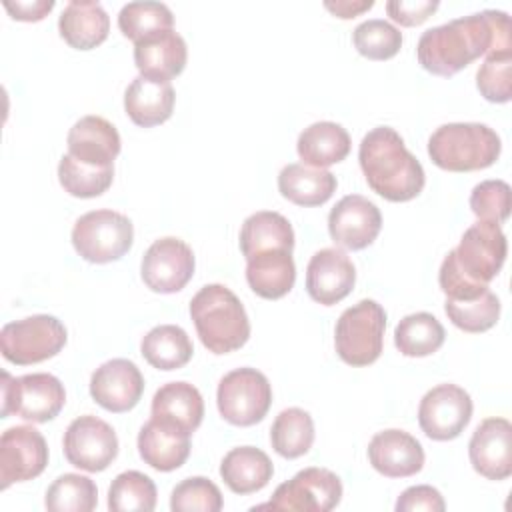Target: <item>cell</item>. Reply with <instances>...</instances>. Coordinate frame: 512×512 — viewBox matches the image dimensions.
Wrapping results in <instances>:
<instances>
[{"instance_id":"34","label":"cell","mask_w":512,"mask_h":512,"mask_svg":"<svg viewBox=\"0 0 512 512\" xmlns=\"http://www.w3.org/2000/svg\"><path fill=\"white\" fill-rule=\"evenodd\" d=\"M272 448L284 458H300L314 444L312 416L302 408L282 410L270 428Z\"/></svg>"},{"instance_id":"17","label":"cell","mask_w":512,"mask_h":512,"mask_svg":"<svg viewBox=\"0 0 512 512\" xmlns=\"http://www.w3.org/2000/svg\"><path fill=\"white\" fill-rule=\"evenodd\" d=\"M144 392L140 368L126 358H112L98 366L90 378V396L104 410L120 414L132 410Z\"/></svg>"},{"instance_id":"1","label":"cell","mask_w":512,"mask_h":512,"mask_svg":"<svg viewBox=\"0 0 512 512\" xmlns=\"http://www.w3.org/2000/svg\"><path fill=\"white\" fill-rule=\"evenodd\" d=\"M500 50H512L510 18L502 10H484L422 32L416 56L426 72L454 76L476 58Z\"/></svg>"},{"instance_id":"3","label":"cell","mask_w":512,"mask_h":512,"mask_svg":"<svg viewBox=\"0 0 512 512\" xmlns=\"http://www.w3.org/2000/svg\"><path fill=\"white\" fill-rule=\"evenodd\" d=\"M358 160L368 186L384 200L408 202L424 188L422 164L390 126H376L362 138Z\"/></svg>"},{"instance_id":"18","label":"cell","mask_w":512,"mask_h":512,"mask_svg":"<svg viewBox=\"0 0 512 512\" xmlns=\"http://www.w3.org/2000/svg\"><path fill=\"white\" fill-rule=\"evenodd\" d=\"M472 468L488 480H504L512 474V424L506 418H486L468 442Z\"/></svg>"},{"instance_id":"43","label":"cell","mask_w":512,"mask_h":512,"mask_svg":"<svg viewBox=\"0 0 512 512\" xmlns=\"http://www.w3.org/2000/svg\"><path fill=\"white\" fill-rule=\"evenodd\" d=\"M470 208L478 220L502 224L510 216V186L504 180H484L472 188Z\"/></svg>"},{"instance_id":"35","label":"cell","mask_w":512,"mask_h":512,"mask_svg":"<svg viewBox=\"0 0 512 512\" xmlns=\"http://www.w3.org/2000/svg\"><path fill=\"white\" fill-rule=\"evenodd\" d=\"M58 180L70 196L96 198L112 186L114 166H90L64 154L58 164Z\"/></svg>"},{"instance_id":"45","label":"cell","mask_w":512,"mask_h":512,"mask_svg":"<svg viewBox=\"0 0 512 512\" xmlns=\"http://www.w3.org/2000/svg\"><path fill=\"white\" fill-rule=\"evenodd\" d=\"M438 8L432 0H390L386 2L388 16L402 26H418L426 22Z\"/></svg>"},{"instance_id":"4","label":"cell","mask_w":512,"mask_h":512,"mask_svg":"<svg viewBox=\"0 0 512 512\" xmlns=\"http://www.w3.org/2000/svg\"><path fill=\"white\" fill-rule=\"evenodd\" d=\"M198 338L212 354H228L250 338V320L238 296L222 284L202 286L190 300Z\"/></svg>"},{"instance_id":"42","label":"cell","mask_w":512,"mask_h":512,"mask_svg":"<svg viewBox=\"0 0 512 512\" xmlns=\"http://www.w3.org/2000/svg\"><path fill=\"white\" fill-rule=\"evenodd\" d=\"M170 510L174 512H218L222 510L220 488L204 478L192 476L174 486L170 494Z\"/></svg>"},{"instance_id":"40","label":"cell","mask_w":512,"mask_h":512,"mask_svg":"<svg viewBox=\"0 0 512 512\" xmlns=\"http://www.w3.org/2000/svg\"><path fill=\"white\" fill-rule=\"evenodd\" d=\"M352 42L364 58L388 60L400 52L402 32L382 18H370L354 28Z\"/></svg>"},{"instance_id":"44","label":"cell","mask_w":512,"mask_h":512,"mask_svg":"<svg viewBox=\"0 0 512 512\" xmlns=\"http://www.w3.org/2000/svg\"><path fill=\"white\" fill-rule=\"evenodd\" d=\"M444 508H446V504H444L442 494L428 484L410 486L396 500V512H414V510L442 512Z\"/></svg>"},{"instance_id":"39","label":"cell","mask_w":512,"mask_h":512,"mask_svg":"<svg viewBox=\"0 0 512 512\" xmlns=\"http://www.w3.org/2000/svg\"><path fill=\"white\" fill-rule=\"evenodd\" d=\"M156 506V484L150 476L128 470L118 474L108 490V508L112 512H150Z\"/></svg>"},{"instance_id":"28","label":"cell","mask_w":512,"mask_h":512,"mask_svg":"<svg viewBox=\"0 0 512 512\" xmlns=\"http://www.w3.org/2000/svg\"><path fill=\"white\" fill-rule=\"evenodd\" d=\"M274 474L272 460L254 446L232 448L220 464V476L234 494H252L262 490Z\"/></svg>"},{"instance_id":"15","label":"cell","mask_w":512,"mask_h":512,"mask_svg":"<svg viewBox=\"0 0 512 512\" xmlns=\"http://www.w3.org/2000/svg\"><path fill=\"white\" fill-rule=\"evenodd\" d=\"M48 444L34 426H12L0 438V488L26 482L44 472Z\"/></svg>"},{"instance_id":"6","label":"cell","mask_w":512,"mask_h":512,"mask_svg":"<svg viewBox=\"0 0 512 512\" xmlns=\"http://www.w3.org/2000/svg\"><path fill=\"white\" fill-rule=\"evenodd\" d=\"M386 312L376 300H360L346 308L334 330V346L342 362L368 366L382 354Z\"/></svg>"},{"instance_id":"47","label":"cell","mask_w":512,"mask_h":512,"mask_svg":"<svg viewBox=\"0 0 512 512\" xmlns=\"http://www.w3.org/2000/svg\"><path fill=\"white\" fill-rule=\"evenodd\" d=\"M374 6V0H336V2H324V8L330 10L334 16L342 20H350L360 16L362 12L370 10Z\"/></svg>"},{"instance_id":"46","label":"cell","mask_w":512,"mask_h":512,"mask_svg":"<svg viewBox=\"0 0 512 512\" xmlns=\"http://www.w3.org/2000/svg\"><path fill=\"white\" fill-rule=\"evenodd\" d=\"M4 8L10 12V16L14 20H22V22H38L44 16L50 14V10L54 8V0H34V2H4Z\"/></svg>"},{"instance_id":"25","label":"cell","mask_w":512,"mask_h":512,"mask_svg":"<svg viewBox=\"0 0 512 512\" xmlns=\"http://www.w3.org/2000/svg\"><path fill=\"white\" fill-rule=\"evenodd\" d=\"M174 100L176 94L170 82L136 76L124 92V110L136 126L150 128L172 116Z\"/></svg>"},{"instance_id":"38","label":"cell","mask_w":512,"mask_h":512,"mask_svg":"<svg viewBox=\"0 0 512 512\" xmlns=\"http://www.w3.org/2000/svg\"><path fill=\"white\" fill-rule=\"evenodd\" d=\"M444 312L448 320L470 334L486 332L490 330L498 318H500V300L498 296L488 288L480 296L470 300H450L444 302Z\"/></svg>"},{"instance_id":"20","label":"cell","mask_w":512,"mask_h":512,"mask_svg":"<svg viewBox=\"0 0 512 512\" xmlns=\"http://www.w3.org/2000/svg\"><path fill=\"white\" fill-rule=\"evenodd\" d=\"M368 460L376 472L388 478L414 476L424 466V448L408 432L388 428L372 436L368 444Z\"/></svg>"},{"instance_id":"5","label":"cell","mask_w":512,"mask_h":512,"mask_svg":"<svg viewBox=\"0 0 512 512\" xmlns=\"http://www.w3.org/2000/svg\"><path fill=\"white\" fill-rule=\"evenodd\" d=\"M500 150V136L480 122L442 124L428 138L430 160L448 172L484 170L498 160Z\"/></svg>"},{"instance_id":"13","label":"cell","mask_w":512,"mask_h":512,"mask_svg":"<svg viewBox=\"0 0 512 512\" xmlns=\"http://www.w3.org/2000/svg\"><path fill=\"white\" fill-rule=\"evenodd\" d=\"M472 418V398L456 384H438L428 390L418 406L422 432L438 442L458 438Z\"/></svg>"},{"instance_id":"31","label":"cell","mask_w":512,"mask_h":512,"mask_svg":"<svg viewBox=\"0 0 512 512\" xmlns=\"http://www.w3.org/2000/svg\"><path fill=\"white\" fill-rule=\"evenodd\" d=\"M274 248H284L292 252L294 230L290 222L282 214L270 210H262L248 216L240 230V250L244 258L248 260L254 254Z\"/></svg>"},{"instance_id":"7","label":"cell","mask_w":512,"mask_h":512,"mask_svg":"<svg viewBox=\"0 0 512 512\" xmlns=\"http://www.w3.org/2000/svg\"><path fill=\"white\" fill-rule=\"evenodd\" d=\"M134 242V226L116 210H92L82 214L72 228V246L80 258L92 264L120 260Z\"/></svg>"},{"instance_id":"24","label":"cell","mask_w":512,"mask_h":512,"mask_svg":"<svg viewBox=\"0 0 512 512\" xmlns=\"http://www.w3.org/2000/svg\"><path fill=\"white\" fill-rule=\"evenodd\" d=\"M150 412V418L192 434L202 424L204 400L196 386L188 382H168L156 390Z\"/></svg>"},{"instance_id":"8","label":"cell","mask_w":512,"mask_h":512,"mask_svg":"<svg viewBox=\"0 0 512 512\" xmlns=\"http://www.w3.org/2000/svg\"><path fill=\"white\" fill-rule=\"evenodd\" d=\"M66 402L62 382L48 372L12 378L2 372V418L16 414L28 422L42 424L60 414Z\"/></svg>"},{"instance_id":"41","label":"cell","mask_w":512,"mask_h":512,"mask_svg":"<svg viewBox=\"0 0 512 512\" xmlns=\"http://www.w3.org/2000/svg\"><path fill=\"white\" fill-rule=\"evenodd\" d=\"M512 50L486 54L484 64L476 72V86L488 102L504 104L512 98Z\"/></svg>"},{"instance_id":"12","label":"cell","mask_w":512,"mask_h":512,"mask_svg":"<svg viewBox=\"0 0 512 512\" xmlns=\"http://www.w3.org/2000/svg\"><path fill=\"white\" fill-rule=\"evenodd\" d=\"M62 446L66 460L86 472H102L118 456L114 428L92 414L78 416L68 424Z\"/></svg>"},{"instance_id":"21","label":"cell","mask_w":512,"mask_h":512,"mask_svg":"<svg viewBox=\"0 0 512 512\" xmlns=\"http://www.w3.org/2000/svg\"><path fill=\"white\" fill-rule=\"evenodd\" d=\"M186 60V42L174 30L156 32L134 44V64L144 78L170 82L186 68Z\"/></svg>"},{"instance_id":"2","label":"cell","mask_w":512,"mask_h":512,"mask_svg":"<svg viewBox=\"0 0 512 512\" xmlns=\"http://www.w3.org/2000/svg\"><path fill=\"white\" fill-rule=\"evenodd\" d=\"M508 254L506 236L496 222L478 220L472 224L460 244L450 250L440 266L438 284L450 300H470L488 290Z\"/></svg>"},{"instance_id":"37","label":"cell","mask_w":512,"mask_h":512,"mask_svg":"<svg viewBox=\"0 0 512 512\" xmlns=\"http://www.w3.org/2000/svg\"><path fill=\"white\" fill-rule=\"evenodd\" d=\"M174 16L162 2H128L118 14L120 32L134 44L164 30H172Z\"/></svg>"},{"instance_id":"23","label":"cell","mask_w":512,"mask_h":512,"mask_svg":"<svg viewBox=\"0 0 512 512\" xmlns=\"http://www.w3.org/2000/svg\"><path fill=\"white\" fill-rule=\"evenodd\" d=\"M138 452L154 470L172 472L190 456V434L150 418L138 432Z\"/></svg>"},{"instance_id":"27","label":"cell","mask_w":512,"mask_h":512,"mask_svg":"<svg viewBox=\"0 0 512 512\" xmlns=\"http://www.w3.org/2000/svg\"><path fill=\"white\" fill-rule=\"evenodd\" d=\"M248 286L266 300L286 296L296 280V266L290 250L274 248L246 260Z\"/></svg>"},{"instance_id":"32","label":"cell","mask_w":512,"mask_h":512,"mask_svg":"<svg viewBox=\"0 0 512 512\" xmlns=\"http://www.w3.org/2000/svg\"><path fill=\"white\" fill-rule=\"evenodd\" d=\"M144 360L158 370H178L194 354V346L184 328L176 324L154 326L140 342Z\"/></svg>"},{"instance_id":"11","label":"cell","mask_w":512,"mask_h":512,"mask_svg":"<svg viewBox=\"0 0 512 512\" xmlns=\"http://www.w3.org/2000/svg\"><path fill=\"white\" fill-rule=\"evenodd\" d=\"M342 498L340 478L328 470L310 466L282 482L266 504L252 510H288V512H328Z\"/></svg>"},{"instance_id":"30","label":"cell","mask_w":512,"mask_h":512,"mask_svg":"<svg viewBox=\"0 0 512 512\" xmlns=\"http://www.w3.org/2000/svg\"><path fill=\"white\" fill-rule=\"evenodd\" d=\"M336 176L326 168L288 164L278 174L280 194L296 206H320L336 192Z\"/></svg>"},{"instance_id":"36","label":"cell","mask_w":512,"mask_h":512,"mask_svg":"<svg viewBox=\"0 0 512 512\" xmlns=\"http://www.w3.org/2000/svg\"><path fill=\"white\" fill-rule=\"evenodd\" d=\"M44 504L50 512H90L98 504V488L82 474H62L46 490Z\"/></svg>"},{"instance_id":"14","label":"cell","mask_w":512,"mask_h":512,"mask_svg":"<svg viewBox=\"0 0 512 512\" xmlns=\"http://www.w3.org/2000/svg\"><path fill=\"white\" fill-rule=\"evenodd\" d=\"M192 248L174 236L154 240L144 252L140 274L144 284L158 294H174L182 290L194 274Z\"/></svg>"},{"instance_id":"16","label":"cell","mask_w":512,"mask_h":512,"mask_svg":"<svg viewBox=\"0 0 512 512\" xmlns=\"http://www.w3.org/2000/svg\"><path fill=\"white\" fill-rule=\"evenodd\" d=\"M382 228V214L374 202L360 194L344 196L328 214L330 238L346 250L370 246Z\"/></svg>"},{"instance_id":"9","label":"cell","mask_w":512,"mask_h":512,"mask_svg":"<svg viewBox=\"0 0 512 512\" xmlns=\"http://www.w3.org/2000/svg\"><path fill=\"white\" fill-rule=\"evenodd\" d=\"M64 324L50 314H34L8 322L0 332L2 356L18 366H30L56 356L66 344Z\"/></svg>"},{"instance_id":"29","label":"cell","mask_w":512,"mask_h":512,"mask_svg":"<svg viewBox=\"0 0 512 512\" xmlns=\"http://www.w3.org/2000/svg\"><path fill=\"white\" fill-rule=\"evenodd\" d=\"M350 136L346 128L336 122H314L298 136L296 150L306 166L328 168L342 162L350 154Z\"/></svg>"},{"instance_id":"26","label":"cell","mask_w":512,"mask_h":512,"mask_svg":"<svg viewBox=\"0 0 512 512\" xmlns=\"http://www.w3.org/2000/svg\"><path fill=\"white\" fill-rule=\"evenodd\" d=\"M58 30L68 46L92 50L108 38L110 18L100 2L72 0L58 18Z\"/></svg>"},{"instance_id":"10","label":"cell","mask_w":512,"mask_h":512,"mask_svg":"<svg viewBox=\"0 0 512 512\" xmlns=\"http://www.w3.org/2000/svg\"><path fill=\"white\" fill-rule=\"evenodd\" d=\"M216 404L220 416L234 426L260 422L272 404V386L256 368H236L218 382Z\"/></svg>"},{"instance_id":"22","label":"cell","mask_w":512,"mask_h":512,"mask_svg":"<svg viewBox=\"0 0 512 512\" xmlns=\"http://www.w3.org/2000/svg\"><path fill=\"white\" fill-rule=\"evenodd\" d=\"M68 154L90 166H114L120 154V134L102 116H82L68 132Z\"/></svg>"},{"instance_id":"19","label":"cell","mask_w":512,"mask_h":512,"mask_svg":"<svg viewBox=\"0 0 512 512\" xmlns=\"http://www.w3.org/2000/svg\"><path fill=\"white\" fill-rule=\"evenodd\" d=\"M356 282V268L340 248L318 250L306 268V290L322 306H334L344 300Z\"/></svg>"},{"instance_id":"33","label":"cell","mask_w":512,"mask_h":512,"mask_svg":"<svg viewBox=\"0 0 512 512\" xmlns=\"http://www.w3.org/2000/svg\"><path fill=\"white\" fill-rule=\"evenodd\" d=\"M444 326L430 312H414L404 316L394 330V344L400 354L422 358L434 354L444 344Z\"/></svg>"}]
</instances>
